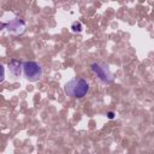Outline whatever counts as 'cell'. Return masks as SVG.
<instances>
[{"mask_svg":"<svg viewBox=\"0 0 154 154\" xmlns=\"http://www.w3.org/2000/svg\"><path fill=\"white\" fill-rule=\"evenodd\" d=\"M107 118H108V119H113V118H114V113H113V112H108V113H107Z\"/></svg>","mask_w":154,"mask_h":154,"instance_id":"ba28073f","label":"cell"},{"mask_svg":"<svg viewBox=\"0 0 154 154\" xmlns=\"http://www.w3.org/2000/svg\"><path fill=\"white\" fill-rule=\"evenodd\" d=\"M70 29H71V31H72V32H81V31L83 30V25H82V23H81V22L76 20V22H73V23L71 24Z\"/></svg>","mask_w":154,"mask_h":154,"instance_id":"8992f818","label":"cell"},{"mask_svg":"<svg viewBox=\"0 0 154 154\" xmlns=\"http://www.w3.org/2000/svg\"><path fill=\"white\" fill-rule=\"evenodd\" d=\"M23 75L29 82H36L42 77V67L36 61H24L23 63Z\"/></svg>","mask_w":154,"mask_h":154,"instance_id":"3957f363","label":"cell"},{"mask_svg":"<svg viewBox=\"0 0 154 154\" xmlns=\"http://www.w3.org/2000/svg\"><path fill=\"white\" fill-rule=\"evenodd\" d=\"M4 79H5V67H4V65L0 63V83L4 82Z\"/></svg>","mask_w":154,"mask_h":154,"instance_id":"52a82bcc","label":"cell"},{"mask_svg":"<svg viewBox=\"0 0 154 154\" xmlns=\"http://www.w3.org/2000/svg\"><path fill=\"white\" fill-rule=\"evenodd\" d=\"M90 70L91 72L96 76V78L99 79V82H101L102 84H111L114 79L113 77V73L111 72L109 70V66L103 63V61H96V63H93L90 65Z\"/></svg>","mask_w":154,"mask_h":154,"instance_id":"7a4b0ae2","label":"cell"},{"mask_svg":"<svg viewBox=\"0 0 154 154\" xmlns=\"http://www.w3.org/2000/svg\"><path fill=\"white\" fill-rule=\"evenodd\" d=\"M64 91L70 97L81 99L85 96V94L89 91V83L82 77H75L65 83Z\"/></svg>","mask_w":154,"mask_h":154,"instance_id":"6da1fadb","label":"cell"},{"mask_svg":"<svg viewBox=\"0 0 154 154\" xmlns=\"http://www.w3.org/2000/svg\"><path fill=\"white\" fill-rule=\"evenodd\" d=\"M2 26L12 35H19L25 30V22L18 17L10 19L7 23H2Z\"/></svg>","mask_w":154,"mask_h":154,"instance_id":"277c9868","label":"cell"},{"mask_svg":"<svg viewBox=\"0 0 154 154\" xmlns=\"http://www.w3.org/2000/svg\"><path fill=\"white\" fill-rule=\"evenodd\" d=\"M7 69H8V72L13 77L17 78V77H19L22 75V71H23V61L22 60H18V59H12L11 61H8Z\"/></svg>","mask_w":154,"mask_h":154,"instance_id":"5b68a950","label":"cell"}]
</instances>
